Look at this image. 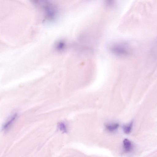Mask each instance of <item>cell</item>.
<instances>
[{
  "label": "cell",
  "instance_id": "6da1fadb",
  "mask_svg": "<svg viewBox=\"0 0 157 157\" xmlns=\"http://www.w3.org/2000/svg\"><path fill=\"white\" fill-rule=\"evenodd\" d=\"M17 114L14 113L10 115L4 124L2 126V129L4 131L8 130L12 125L17 117Z\"/></svg>",
  "mask_w": 157,
  "mask_h": 157
},
{
  "label": "cell",
  "instance_id": "7a4b0ae2",
  "mask_svg": "<svg viewBox=\"0 0 157 157\" xmlns=\"http://www.w3.org/2000/svg\"><path fill=\"white\" fill-rule=\"evenodd\" d=\"M123 148L126 152H130L132 149V145L131 142L128 139H125L123 141Z\"/></svg>",
  "mask_w": 157,
  "mask_h": 157
},
{
  "label": "cell",
  "instance_id": "3957f363",
  "mask_svg": "<svg viewBox=\"0 0 157 157\" xmlns=\"http://www.w3.org/2000/svg\"><path fill=\"white\" fill-rule=\"evenodd\" d=\"M119 126V124L117 123H115L110 124H108L106 125V129L109 131L113 132L117 129Z\"/></svg>",
  "mask_w": 157,
  "mask_h": 157
},
{
  "label": "cell",
  "instance_id": "277c9868",
  "mask_svg": "<svg viewBox=\"0 0 157 157\" xmlns=\"http://www.w3.org/2000/svg\"><path fill=\"white\" fill-rule=\"evenodd\" d=\"M133 123V122L131 121L128 124L124 125L123 127V130L124 133L126 134H128L131 132L132 129Z\"/></svg>",
  "mask_w": 157,
  "mask_h": 157
},
{
  "label": "cell",
  "instance_id": "5b68a950",
  "mask_svg": "<svg viewBox=\"0 0 157 157\" xmlns=\"http://www.w3.org/2000/svg\"><path fill=\"white\" fill-rule=\"evenodd\" d=\"M59 127L60 129L62 131L64 132H66V127L63 124L60 123L59 124Z\"/></svg>",
  "mask_w": 157,
  "mask_h": 157
}]
</instances>
